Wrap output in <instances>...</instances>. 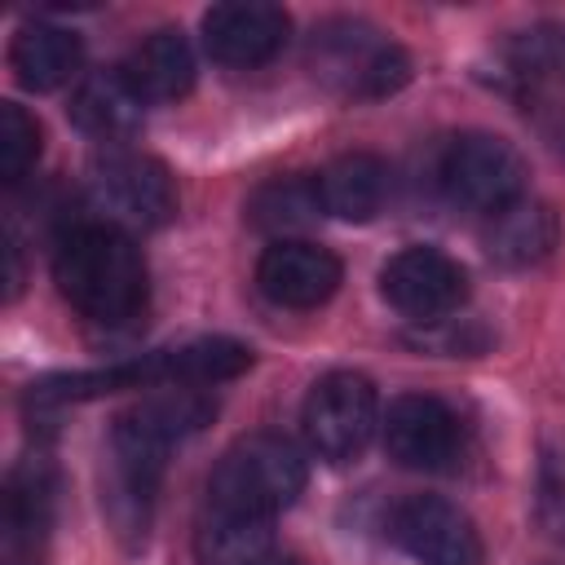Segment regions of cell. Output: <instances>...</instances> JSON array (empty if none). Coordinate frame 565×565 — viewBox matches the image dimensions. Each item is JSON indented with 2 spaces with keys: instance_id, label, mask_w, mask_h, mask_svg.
Listing matches in <instances>:
<instances>
[{
  "instance_id": "obj_22",
  "label": "cell",
  "mask_w": 565,
  "mask_h": 565,
  "mask_svg": "<svg viewBox=\"0 0 565 565\" xmlns=\"http://www.w3.org/2000/svg\"><path fill=\"white\" fill-rule=\"evenodd\" d=\"M269 565H291V561H269Z\"/></svg>"
},
{
  "instance_id": "obj_19",
  "label": "cell",
  "mask_w": 565,
  "mask_h": 565,
  "mask_svg": "<svg viewBox=\"0 0 565 565\" xmlns=\"http://www.w3.org/2000/svg\"><path fill=\"white\" fill-rule=\"evenodd\" d=\"M322 212L318 203V185L313 177H278V181H265L252 199H247V221L265 234H296V230H309Z\"/></svg>"
},
{
  "instance_id": "obj_11",
  "label": "cell",
  "mask_w": 565,
  "mask_h": 565,
  "mask_svg": "<svg viewBox=\"0 0 565 565\" xmlns=\"http://www.w3.org/2000/svg\"><path fill=\"white\" fill-rule=\"evenodd\" d=\"M344 269L340 260L305 238H278L256 260V287L282 309H318L335 296Z\"/></svg>"
},
{
  "instance_id": "obj_14",
  "label": "cell",
  "mask_w": 565,
  "mask_h": 565,
  "mask_svg": "<svg viewBox=\"0 0 565 565\" xmlns=\"http://www.w3.org/2000/svg\"><path fill=\"white\" fill-rule=\"evenodd\" d=\"M490 260L508 265V269H525V265H539L556 252L561 243V216L552 203L543 199H516L508 207H499L490 221H486V234H481Z\"/></svg>"
},
{
  "instance_id": "obj_8",
  "label": "cell",
  "mask_w": 565,
  "mask_h": 565,
  "mask_svg": "<svg viewBox=\"0 0 565 565\" xmlns=\"http://www.w3.org/2000/svg\"><path fill=\"white\" fill-rule=\"evenodd\" d=\"M388 534L419 565H481L486 556L472 516L441 494H406L388 512Z\"/></svg>"
},
{
  "instance_id": "obj_6",
  "label": "cell",
  "mask_w": 565,
  "mask_h": 565,
  "mask_svg": "<svg viewBox=\"0 0 565 565\" xmlns=\"http://www.w3.org/2000/svg\"><path fill=\"white\" fill-rule=\"evenodd\" d=\"M300 424H305V441L318 459H327V463L358 459L380 424L375 384L362 371H327L309 388Z\"/></svg>"
},
{
  "instance_id": "obj_9",
  "label": "cell",
  "mask_w": 565,
  "mask_h": 565,
  "mask_svg": "<svg viewBox=\"0 0 565 565\" xmlns=\"http://www.w3.org/2000/svg\"><path fill=\"white\" fill-rule=\"evenodd\" d=\"M380 296L411 322H441L468 300V274L437 247H402L380 269Z\"/></svg>"
},
{
  "instance_id": "obj_20",
  "label": "cell",
  "mask_w": 565,
  "mask_h": 565,
  "mask_svg": "<svg viewBox=\"0 0 565 565\" xmlns=\"http://www.w3.org/2000/svg\"><path fill=\"white\" fill-rule=\"evenodd\" d=\"M508 62L521 79L534 84H565V26L539 22L508 40Z\"/></svg>"
},
{
  "instance_id": "obj_7",
  "label": "cell",
  "mask_w": 565,
  "mask_h": 565,
  "mask_svg": "<svg viewBox=\"0 0 565 565\" xmlns=\"http://www.w3.org/2000/svg\"><path fill=\"white\" fill-rule=\"evenodd\" d=\"M384 450L393 463L415 472H450L463 455L459 415L433 393H402L384 411Z\"/></svg>"
},
{
  "instance_id": "obj_1",
  "label": "cell",
  "mask_w": 565,
  "mask_h": 565,
  "mask_svg": "<svg viewBox=\"0 0 565 565\" xmlns=\"http://www.w3.org/2000/svg\"><path fill=\"white\" fill-rule=\"evenodd\" d=\"M53 282L62 300L97 327H124L146 309V260L137 243L106 221H79L57 238Z\"/></svg>"
},
{
  "instance_id": "obj_16",
  "label": "cell",
  "mask_w": 565,
  "mask_h": 565,
  "mask_svg": "<svg viewBox=\"0 0 565 565\" xmlns=\"http://www.w3.org/2000/svg\"><path fill=\"white\" fill-rule=\"evenodd\" d=\"M199 565H269L274 561V516H247L230 508H203L194 525Z\"/></svg>"
},
{
  "instance_id": "obj_15",
  "label": "cell",
  "mask_w": 565,
  "mask_h": 565,
  "mask_svg": "<svg viewBox=\"0 0 565 565\" xmlns=\"http://www.w3.org/2000/svg\"><path fill=\"white\" fill-rule=\"evenodd\" d=\"M318 203L327 216L335 221H371L380 216L384 199H388V163L380 154H366V150H353V154H340L331 159L318 177Z\"/></svg>"
},
{
  "instance_id": "obj_18",
  "label": "cell",
  "mask_w": 565,
  "mask_h": 565,
  "mask_svg": "<svg viewBox=\"0 0 565 565\" xmlns=\"http://www.w3.org/2000/svg\"><path fill=\"white\" fill-rule=\"evenodd\" d=\"M128 79L146 102H177L194 88V53L190 40L172 26L146 35L128 57Z\"/></svg>"
},
{
  "instance_id": "obj_2",
  "label": "cell",
  "mask_w": 565,
  "mask_h": 565,
  "mask_svg": "<svg viewBox=\"0 0 565 565\" xmlns=\"http://www.w3.org/2000/svg\"><path fill=\"white\" fill-rule=\"evenodd\" d=\"M305 459L278 433L238 437L207 477V508H230L247 516H278L305 490Z\"/></svg>"
},
{
  "instance_id": "obj_17",
  "label": "cell",
  "mask_w": 565,
  "mask_h": 565,
  "mask_svg": "<svg viewBox=\"0 0 565 565\" xmlns=\"http://www.w3.org/2000/svg\"><path fill=\"white\" fill-rule=\"evenodd\" d=\"M79 62H84L79 35L62 31V26L35 22V26H22V31L13 35V44H9V71H13V79H18L22 88H31V93H53V88H62V84L79 71Z\"/></svg>"
},
{
  "instance_id": "obj_10",
  "label": "cell",
  "mask_w": 565,
  "mask_h": 565,
  "mask_svg": "<svg viewBox=\"0 0 565 565\" xmlns=\"http://www.w3.org/2000/svg\"><path fill=\"white\" fill-rule=\"evenodd\" d=\"M287 35H291V18L265 0H230L203 13V49L212 62L230 71L265 66L269 57L282 53Z\"/></svg>"
},
{
  "instance_id": "obj_12",
  "label": "cell",
  "mask_w": 565,
  "mask_h": 565,
  "mask_svg": "<svg viewBox=\"0 0 565 565\" xmlns=\"http://www.w3.org/2000/svg\"><path fill=\"white\" fill-rule=\"evenodd\" d=\"M146 115V97L132 88L124 66H106V71H88L79 79V88L71 93V124L106 146L128 141L141 128Z\"/></svg>"
},
{
  "instance_id": "obj_13",
  "label": "cell",
  "mask_w": 565,
  "mask_h": 565,
  "mask_svg": "<svg viewBox=\"0 0 565 565\" xmlns=\"http://www.w3.org/2000/svg\"><path fill=\"white\" fill-rule=\"evenodd\" d=\"M49 512H53V481H49V468L31 459L9 477L0 565H44Z\"/></svg>"
},
{
  "instance_id": "obj_3",
  "label": "cell",
  "mask_w": 565,
  "mask_h": 565,
  "mask_svg": "<svg viewBox=\"0 0 565 565\" xmlns=\"http://www.w3.org/2000/svg\"><path fill=\"white\" fill-rule=\"evenodd\" d=\"M309 66L344 97H388L411 79V57L358 18H331L313 26Z\"/></svg>"
},
{
  "instance_id": "obj_21",
  "label": "cell",
  "mask_w": 565,
  "mask_h": 565,
  "mask_svg": "<svg viewBox=\"0 0 565 565\" xmlns=\"http://www.w3.org/2000/svg\"><path fill=\"white\" fill-rule=\"evenodd\" d=\"M40 124L18 106V102H0V181L18 185L35 159H40Z\"/></svg>"
},
{
  "instance_id": "obj_5",
  "label": "cell",
  "mask_w": 565,
  "mask_h": 565,
  "mask_svg": "<svg viewBox=\"0 0 565 565\" xmlns=\"http://www.w3.org/2000/svg\"><path fill=\"white\" fill-rule=\"evenodd\" d=\"M88 194L106 225L119 230H159L177 216V185L168 168L150 154L106 150L88 168Z\"/></svg>"
},
{
  "instance_id": "obj_4",
  "label": "cell",
  "mask_w": 565,
  "mask_h": 565,
  "mask_svg": "<svg viewBox=\"0 0 565 565\" xmlns=\"http://www.w3.org/2000/svg\"><path fill=\"white\" fill-rule=\"evenodd\" d=\"M441 190L450 203L494 216L525 194V159L499 132H459L441 150Z\"/></svg>"
}]
</instances>
